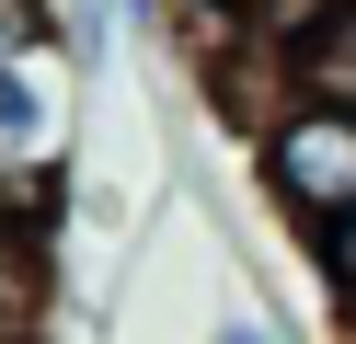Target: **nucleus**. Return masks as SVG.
Instances as JSON below:
<instances>
[{"mask_svg":"<svg viewBox=\"0 0 356 344\" xmlns=\"http://www.w3.org/2000/svg\"><path fill=\"white\" fill-rule=\"evenodd\" d=\"M253 183L276 195L287 229H322L356 206V104L345 92H276L253 126Z\"/></svg>","mask_w":356,"mask_h":344,"instance_id":"1","label":"nucleus"},{"mask_svg":"<svg viewBox=\"0 0 356 344\" xmlns=\"http://www.w3.org/2000/svg\"><path fill=\"white\" fill-rule=\"evenodd\" d=\"M0 172H58V104L35 58H0Z\"/></svg>","mask_w":356,"mask_h":344,"instance_id":"2","label":"nucleus"},{"mask_svg":"<svg viewBox=\"0 0 356 344\" xmlns=\"http://www.w3.org/2000/svg\"><path fill=\"white\" fill-rule=\"evenodd\" d=\"M287 92H345L356 104V0H333V12L287 46Z\"/></svg>","mask_w":356,"mask_h":344,"instance_id":"3","label":"nucleus"},{"mask_svg":"<svg viewBox=\"0 0 356 344\" xmlns=\"http://www.w3.org/2000/svg\"><path fill=\"white\" fill-rule=\"evenodd\" d=\"M310 264H322V298H333V321L356 333V206L310 229Z\"/></svg>","mask_w":356,"mask_h":344,"instance_id":"4","label":"nucleus"},{"mask_svg":"<svg viewBox=\"0 0 356 344\" xmlns=\"http://www.w3.org/2000/svg\"><path fill=\"white\" fill-rule=\"evenodd\" d=\"M58 46V0H0V58H47Z\"/></svg>","mask_w":356,"mask_h":344,"instance_id":"5","label":"nucleus"},{"mask_svg":"<svg viewBox=\"0 0 356 344\" xmlns=\"http://www.w3.org/2000/svg\"><path fill=\"white\" fill-rule=\"evenodd\" d=\"M172 12H184L195 46H218V35H241V23H253V0H172Z\"/></svg>","mask_w":356,"mask_h":344,"instance_id":"6","label":"nucleus"},{"mask_svg":"<svg viewBox=\"0 0 356 344\" xmlns=\"http://www.w3.org/2000/svg\"><path fill=\"white\" fill-rule=\"evenodd\" d=\"M207 344H299V333H287V321L276 310H230V321H218V333Z\"/></svg>","mask_w":356,"mask_h":344,"instance_id":"7","label":"nucleus"},{"mask_svg":"<svg viewBox=\"0 0 356 344\" xmlns=\"http://www.w3.org/2000/svg\"><path fill=\"white\" fill-rule=\"evenodd\" d=\"M115 12H127V23H161V12H172V0H115Z\"/></svg>","mask_w":356,"mask_h":344,"instance_id":"8","label":"nucleus"}]
</instances>
